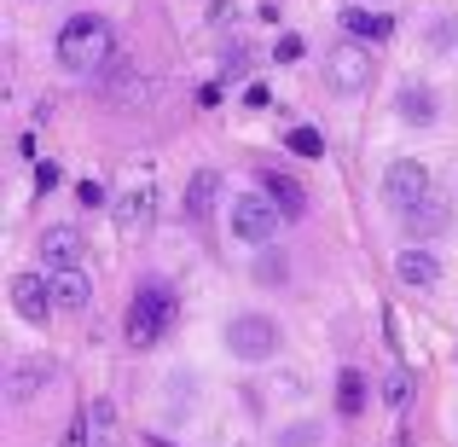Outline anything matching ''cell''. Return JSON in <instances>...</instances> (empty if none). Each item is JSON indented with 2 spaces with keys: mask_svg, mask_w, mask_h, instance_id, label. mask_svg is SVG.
Here are the masks:
<instances>
[{
  "mask_svg": "<svg viewBox=\"0 0 458 447\" xmlns=\"http://www.w3.org/2000/svg\"><path fill=\"white\" fill-rule=\"evenodd\" d=\"M116 58V35H111V23L99 18V12H76V18L58 30V64L64 70H105Z\"/></svg>",
  "mask_w": 458,
  "mask_h": 447,
  "instance_id": "6da1fadb",
  "label": "cell"
},
{
  "mask_svg": "<svg viewBox=\"0 0 458 447\" xmlns=\"http://www.w3.org/2000/svg\"><path fill=\"white\" fill-rule=\"evenodd\" d=\"M371 82H377V58H371L366 41H336L331 53H325V88L343 93V99H354V93H366Z\"/></svg>",
  "mask_w": 458,
  "mask_h": 447,
  "instance_id": "7a4b0ae2",
  "label": "cell"
},
{
  "mask_svg": "<svg viewBox=\"0 0 458 447\" xmlns=\"http://www.w3.org/2000/svg\"><path fill=\"white\" fill-rule=\"evenodd\" d=\"M168 325H174V291H168L163 279L140 285L134 308H128V343L151 348V343H163V337H168Z\"/></svg>",
  "mask_w": 458,
  "mask_h": 447,
  "instance_id": "3957f363",
  "label": "cell"
},
{
  "mask_svg": "<svg viewBox=\"0 0 458 447\" xmlns=\"http://www.w3.org/2000/svg\"><path fill=\"white\" fill-rule=\"evenodd\" d=\"M226 348H233L238 360H273L279 355V320H267V314H233Z\"/></svg>",
  "mask_w": 458,
  "mask_h": 447,
  "instance_id": "277c9868",
  "label": "cell"
},
{
  "mask_svg": "<svg viewBox=\"0 0 458 447\" xmlns=\"http://www.w3.org/2000/svg\"><path fill=\"white\" fill-rule=\"evenodd\" d=\"M383 198H389L394 215H412L418 203H429V168L418 157H394L389 175H383Z\"/></svg>",
  "mask_w": 458,
  "mask_h": 447,
  "instance_id": "5b68a950",
  "label": "cell"
},
{
  "mask_svg": "<svg viewBox=\"0 0 458 447\" xmlns=\"http://www.w3.org/2000/svg\"><path fill=\"white\" fill-rule=\"evenodd\" d=\"M279 221H284V210L267 198V192L233 198V233L244 238V245H273V238H279Z\"/></svg>",
  "mask_w": 458,
  "mask_h": 447,
  "instance_id": "8992f818",
  "label": "cell"
},
{
  "mask_svg": "<svg viewBox=\"0 0 458 447\" xmlns=\"http://www.w3.org/2000/svg\"><path fill=\"white\" fill-rule=\"evenodd\" d=\"M81 256H88V238H81V227L58 221V227H47V233H41V262H47V273L81 268Z\"/></svg>",
  "mask_w": 458,
  "mask_h": 447,
  "instance_id": "52a82bcc",
  "label": "cell"
},
{
  "mask_svg": "<svg viewBox=\"0 0 458 447\" xmlns=\"http://www.w3.org/2000/svg\"><path fill=\"white\" fill-rule=\"evenodd\" d=\"M12 308H18L30 325H47V314H53L58 302H53V291H47L41 273H18V279H12Z\"/></svg>",
  "mask_w": 458,
  "mask_h": 447,
  "instance_id": "ba28073f",
  "label": "cell"
},
{
  "mask_svg": "<svg viewBox=\"0 0 458 447\" xmlns=\"http://www.w3.org/2000/svg\"><path fill=\"white\" fill-rule=\"evenodd\" d=\"M111 215H116V233L123 238H140L151 227V215H157V198H151V186H134V192H123V198L111 203Z\"/></svg>",
  "mask_w": 458,
  "mask_h": 447,
  "instance_id": "9c48e42d",
  "label": "cell"
},
{
  "mask_svg": "<svg viewBox=\"0 0 458 447\" xmlns=\"http://www.w3.org/2000/svg\"><path fill=\"white\" fill-rule=\"evenodd\" d=\"M394 273H401V285H412V291H436L441 285V262L429 256V250H401V256H394Z\"/></svg>",
  "mask_w": 458,
  "mask_h": 447,
  "instance_id": "30bf717a",
  "label": "cell"
},
{
  "mask_svg": "<svg viewBox=\"0 0 458 447\" xmlns=\"http://www.w3.org/2000/svg\"><path fill=\"white\" fill-rule=\"evenodd\" d=\"M47 291H53V302H58V308H70V314H81L93 302V285H88V273H81V268L47 273Z\"/></svg>",
  "mask_w": 458,
  "mask_h": 447,
  "instance_id": "8fae6325",
  "label": "cell"
},
{
  "mask_svg": "<svg viewBox=\"0 0 458 447\" xmlns=\"http://www.w3.org/2000/svg\"><path fill=\"white\" fill-rule=\"evenodd\" d=\"M53 378H58L53 360H18L12 378H6V395H12V401H30V395L41 390V383H53Z\"/></svg>",
  "mask_w": 458,
  "mask_h": 447,
  "instance_id": "7c38bea8",
  "label": "cell"
},
{
  "mask_svg": "<svg viewBox=\"0 0 458 447\" xmlns=\"http://www.w3.org/2000/svg\"><path fill=\"white\" fill-rule=\"evenodd\" d=\"M88 447H123V430H116L111 401H93V413H88Z\"/></svg>",
  "mask_w": 458,
  "mask_h": 447,
  "instance_id": "4fadbf2b",
  "label": "cell"
},
{
  "mask_svg": "<svg viewBox=\"0 0 458 447\" xmlns=\"http://www.w3.org/2000/svg\"><path fill=\"white\" fill-rule=\"evenodd\" d=\"M261 186H267V198H273V203H279V210H284V221H291V215H302V210H308V192L296 186L291 175H267V180H261Z\"/></svg>",
  "mask_w": 458,
  "mask_h": 447,
  "instance_id": "5bb4252c",
  "label": "cell"
},
{
  "mask_svg": "<svg viewBox=\"0 0 458 447\" xmlns=\"http://www.w3.org/2000/svg\"><path fill=\"white\" fill-rule=\"evenodd\" d=\"M215 192H221V175H215V168L191 175V186H186V210H191V221H203V215L215 210Z\"/></svg>",
  "mask_w": 458,
  "mask_h": 447,
  "instance_id": "9a60e30c",
  "label": "cell"
},
{
  "mask_svg": "<svg viewBox=\"0 0 458 447\" xmlns=\"http://www.w3.org/2000/svg\"><path fill=\"white\" fill-rule=\"evenodd\" d=\"M343 23H348L354 41H383V35H389V18H383V12H366V6H348Z\"/></svg>",
  "mask_w": 458,
  "mask_h": 447,
  "instance_id": "2e32d148",
  "label": "cell"
},
{
  "mask_svg": "<svg viewBox=\"0 0 458 447\" xmlns=\"http://www.w3.org/2000/svg\"><path fill=\"white\" fill-rule=\"evenodd\" d=\"M336 407H343V418H360V413H366V378H360L354 366L336 378Z\"/></svg>",
  "mask_w": 458,
  "mask_h": 447,
  "instance_id": "e0dca14e",
  "label": "cell"
},
{
  "mask_svg": "<svg viewBox=\"0 0 458 447\" xmlns=\"http://www.w3.org/2000/svg\"><path fill=\"white\" fill-rule=\"evenodd\" d=\"M401 221H406V233H418V238H436L441 227H447V210H441V203L429 198V203H418L412 215H401Z\"/></svg>",
  "mask_w": 458,
  "mask_h": 447,
  "instance_id": "ac0fdd59",
  "label": "cell"
},
{
  "mask_svg": "<svg viewBox=\"0 0 458 447\" xmlns=\"http://www.w3.org/2000/svg\"><path fill=\"white\" fill-rule=\"evenodd\" d=\"M401 123H436V99H429V88H401Z\"/></svg>",
  "mask_w": 458,
  "mask_h": 447,
  "instance_id": "d6986e66",
  "label": "cell"
},
{
  "mask_svg": "<svg viewBox=\"0 0 458 447\" xmlns=\"http://www.w3.org/2000/svg\"><path fill=\"white\" fill-rule=\"evenodd\" d=\"M296 157H325V134L319 128H291V140H284Z\"/></svg>",
  "mask_w": 458,
  "mask_h": 447,
  "instance_id": "ffe728a7",
  "label": "cell"
},
{
  "mask_svg": "<svg viewBox=\"0 0 458 447\" xmlns=\"http://www.w3.org/2000/svg\"><path fill=\"white\" fill-rule=\"evenodd\" d=\"M76 203H81V210H105V203H116V198H105L99 180H81V186H76Z\"/></svg>",
  "mask_w": 458,
  "mask_h": 447,
  "instance_id": "44dd1931",
  "label": "cell"
},
{
  "mask_svg": "<svg viewBox=\"0 0 458 447\" xmlns=\"http://www.w3.org/2000/svg\"><path fill=\"white\" fill-rule=\"evenodd\" d=\"M279 447H319V425H291L279 436Z\"/></svg>",
  "mask_w": 458,
  "mask_h": 447,
  "instance_id": "7402d4cb",
  "label": "cell"
},
{
  "mask_svg": "<svg viewBox=\"0 0 458 447\" xmlns=\"http://www.w3.org/2000/svg\"><path fill=\"white\" fill-rule=\"evenodd\" d=\"M273 58H279V64H296V58H302V35H279Z\"/></svg>",
  "mask_w": 458,
  "mask_h": 447,
  "instance_id": "603a6c76",
  "label": "cell"
},
{
  "mask_svg": "<svg viewBox=\"0 0 458 447\" xmlns=\"http://www.w3.org/2000/svg\"><path fill=\"white\" fill-rule=\"evenodd\" d=\"M267 105H273V93L261 88V82H250L244 88V111H267Z\"/></svg>",
  "mask_w": 458,
  "mask_h": 447,
  "instance_id": "cb8c5ba5",
  "label": "cell"
},
{
  "mask_svg": "<svg viewBox=\"0 0 458 447\" xmlns=\"http://www.w3.org/2000/svg\"><path fill=\"white\" fill-rule=\"evenodd\" d=\"M35 186L53 192V186H58V163H35Z\"/></svg>",
  "mask_w": 458,
  "mask_h": 447,
  "instance_id": "d4e9b609",
  "label": "cell"
},
{
  "mask_svg": "<svg viewBox=\"0 0 458 447\" xmlns=\"http://www.w3.org/2000/svg\"><path fill=\"white\" fill-rule=\"evenodd\" d=\"M198 105H203V111H215V105H221V88H215V82H209V88H198Z\"/></svg>",
  "mask_w": 458,
  "mask_h": 447,
  "instance_id": "484cf974",
  "label": "cell"
},
{
  "mask_svg": "<svg viewBox=\"0 0 458 447\" xmlns=\"http://www.w3.org/2000/svg\"><path fill=\"white\" fill-rule=\"evenodd\" d=\"M146 447H174V442H163V436H146Z\"/></svg>",
  "mask_w": 458,
  "mask_h": 447,
  "instance_id": "4316f807",
  "label": "cell"
}]
</instances>
